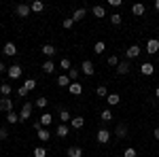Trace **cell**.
<instances>
[{"mask_svg":"<svg viewBox=\"0 0 159 157\" xmlns=\"http://www.w3.org/2000/svg\"><path fill=\"white\" fill-rule=\"evenodd\" d=\"M110 136H112V134H110L108 130H104V127H102V130H98V134H96V140H98L100 145H108Z\"/></svg>","mask_w":159,"mask_h":157,"instance_id":"1","label":"cell"},{"mask_svg":"<svg viewBox=\"0 0 159 157\" xmlns=\"http://www.w3.org/2000/svg\"><path fill=\"white\" fill-rule=\"evenodd\" d=\"M30 115H32V104H30V102H24V106L19 110V121L30 119Z\"/></svg>","mask_w":159,"mask_h":157,"instance_id":"2","label":"cell"},{"mask_svg":"<svg viewBox=\"0 0 159 157\" xmlns=\"http://www.w3.org/2000/svg\"><path fill=\"white\" fill-rule=\"evenodd\" d=\"M7 74H9V79H19V76H21V66H19V64H13V66H9Z\"/></svg>","mask_w":159,"mask_h":157,"instance_id":"3","label":"cell"},{"mask_svg":"<svg viewBox=\"0 0 159 157\" xmlns=\"http://www.w3.org/2000/svg\"><path fill=\"white\" fill-rule=\"evenodd\" d=\"M81 72H83V74H87V76H91V74L96 72V66H93V64H91L89 60H85L83 64H81Z\"/></svg>","mask_w":159,"mask_h":157,"instance_id":"4","label":"cell"},{"mask_svg":"<svg viewBox=\"0 0 159 157\" xmlns=\"http://www.w3.org/2000/svg\"><path fill=\"white\" fill-rule=\"evenodd\" d=\"M147 53H151V55L159 53V40L157 38H151V40L147 43Z\"/></svg>","mask_w":159,"mask_h":157,"instance_id":"5","label":"cell"},{"mask_svg":"<svg viewBox=\"0 0 159 157\" xmlns=\"http://www.w3.org/2000/svg\"><path fill=\"white\" fill-rule=\"evenodd\" d=\"M15 13H17L19 17H28V15L32 13V9H30V4H17V7H15Z\"/></svg>","mask_w":159,"mask_h":157,"instance_id":"6","label":"cell"},{"mask_svg":"<svg viewBox=\"0 0 159 157\" xmlns=\"http://www.w3.org/2000/svg\"><path fill=\"white\" fill-rule=\"evenodd\" d=\"M2 53H4V55H9V58L17 55V47H15V43H7V45L2 47Z\"/></svg>","mask_w":159,"mask_h":157,"instance_id":"7","label":"cell"},{"mask_svg":"<svg viewBox=\"0 0 159 157\" xmlns=\"http://www.w3.org/2000/svg\"><path fill=\"white\" fill-rule=\"evenodd\" d=\"M140 51H142V49L138 47V45H132V47L125 51V55H127V60H134V58H138V55H140Z\"/></svg>","mask_w":159,"mask_h":157,"instance_id":"8","label":"cell"},{"mask_svg":"<svg viewBox=\"0 0 159 157\" xmlns=\"http://www.w3.org/2000/svg\"><path fill=\"white\" fill-rule=\"evenodd\" d=\"M68 91H70V96H81V94H83V85L74 81V83H70V87H68Z\"/></svg>","mask_w":159,"mask_h":157,"instance_id":"9","label":"cell"},{"mask_svg":"<svg viewBox=\"0 0 159 157\" xmlns=\"http://www.w3.org/2000/svg\"><path fill=\"white\" fill-rule=\"evenodd\" d=\"M140 72L144 74V76H151V74L155 72V66H153V64H151V62H144V64H142V66H140Z\"/></svg>","mask_w":159,"mask_h":157,"instance_id":"10","label":"cell"},{"mask_svg":"<svg viewBox=\"0 0 159 157\" xmlns=\"http://www.w3.org/2000/svg\"><path fill=\"white\" fill-rule=\"evenodd\" d=\"M129 68H132V64H129L127 60L119 62V66H117V74H127V72H129Z\"/></svg>","mask_w":159,"mask_h":157,"instance_id":"11","label":"cell"},{"mask_svg":"<svg viewBox=\"0 0 159 157\" xmlns=\"http://www.w3.org/2000/svg\"><path fill=\"white\" fill-rule=\"evenodd\" d=\"M0 110H2V113H11L13 110V102L9 98H2V100H0Z\"/></svg>","mask_w":159,"mask_h":157,"instance_id":"12","label":"cell"},{"mask_svg":"<svg viewBox=\"0 0 159 157\" xmlns=\"http://www.w3.org/2000/svg\"><path fill=\"white\" fill-rule=\"evenodd\" d=\"M40 53H43V55H47V58H53V55H55V47H53V45H43V47H40Z\"/></svg>","mask_w":159,"mask_h":157,"instance_id":"13","label":"cell"},{"mask_svg":"<svg viewBox=\"0 0 159 157\" xmlns=\"http://www.w3.org/2000/svg\"><path fill=\"white\" fill-rule=\"evenodd\" d=\"M144 11H147V7H144L142 2H136L134 7H132V13H134L136 17H140V15H144Z\"/></svg>","mask_w":159,"mask_h":157,"instance_id":"14","label":"cell"},{"mask_svg":"<svg viewBox=\"0 0 159 157\" xmlns=\"http://www.w3.org/2000/svg\"><path fill=\"white\" fill-rule=\"evenodd\" d=\"M70 125H72V130H83L85 119H83V117H74V119H70Z\"/></svg>","mask_w":159,"mask_h":157,"instance_id":"15","label":"cell"},{"mask_svg":"<svg viewBox=\"0 0 159 157\" xmlns=\"http://www.w3.org/2000/svg\"><path fill=\"white\" fill-rule=\"evenodd\" d=\"M40 68H43V72H45V74H51L53 70H55V62H53V60H47L43 66H40Z\"/></svg>","mask_w":159,"mask_h":157,"instance_id":"16","label":"cell"},{"mask_svg":"<svg viewBox=\"0 0 159 157\" xmlns=\"http://www.w3.org/2000/svg\"><path fill=\"white\" fill-rule=\"evenodd\" d=\"M51 123H53V115L43 113V115H40V125H43V127H47V125H51Z\"/></svg>","mask_w":159,"mask_h":157,"instance_id":"17","label":"cell"},{"mask_svg":"<svg viewBox=\"0 0 159 157\" xmlns=\"http://www.w3.org/2000/svg\"><path fill=\"white\" fill-rule=\"evenodd\" d=\"M115 136L125 138V136H127V125H125V123H119V125H117V130H115Z\"/></svg>","mask_w":159,"mask_h":157,"instance_id":"18","label":"cell"},{"mask_svg":"<svg viewBox=\"0 0 159 157\" xmlns=\"http://www.w3.org/2000/svg\"><path fill=\"white\" fill-rule=\"evenodd\" d=\"M49 138H51V134H49L47 127H40V130H38V140H40V142H47Z\"/></svg>","mask_w":159,"mask_h":157,"instance_id":"19","label":"cell"},{"mask_svg":"<svg viewBox=\"0 0 159 157\" xmlns=\"http://www.w3.org/2000/svg\"><path fill=\"white\" fill-rule=\"evenodd\" d=\"M68 157H83V149L81 146H70L68 149Z\"/></svg>","mask_w":159,"mask_h":157,"instance_id":"20","label":"cell"},{"mask_svg":"<svg viewBox=\"0 0 159 157\" xmlns=\"http://www.w3.org/2000/svg\"><path fill=\"white\" fill-rule=\"evenodd\" d=\"M0 94H2V98H9L13 94V87H11V85H7V83H2V85H0Z\"/></svg>","mask_w":159,"mask_h":157,"instance_id":"21","label":"cell"},{"mask_svg":"<svg viewBox=\"0 0 159 157\" xmlns=\"http://www.w3.org/2000/svg\"><path fill=\"white\" fill-rule=\"evenodd\" d=\"M57 87H70V79L66 74H60L57 76Z\"/></svg>","mask_w":159,"mask_h":157,"instance_id":"22","label":"cell"},{"mask_svg":"<svg viewBox=\"0 0 159 157\" xmlns=\"http://www.w3.org/2000/svg\"><path fill=\"white\" fill-rule=\"evenodd\" d=\"M121 102V96L119 94H108V106H117Z\"/></svg>","mask_w":159,"mask_h":157,"instance_id":"23","label":"cell"},{"mask_svg":"<svg viewBox=\"0 0 159 157\" xmlns=\"http://www.w3.org/2000/svg\"><path fill=\"white\" fill-rule=\"evenodd\" d=\"M30 9H32L34 13H43V11H45V4H43L40 0H36V2H32V4H30Z\"/></svg>","mask_w":159,"mask_h":157,"instance_id":"24","label":"cell"},{"mask_svg":"<svg viewBox=\"0 0 159 157\" xmlns=\"http://www.w3.org/2000/svg\"><path fill=\"white\" fill-rule=\"evenodd\" d=\"M85 15H87L85 9H76L74 15H72V19H74V21H81V19H85Z\"/></svg>","mask_w":159,"mask_h":157,"instance_id":"25","label":"cell"},{"mask_svg":"<svg viewBox=\"0 0 159 157\" xmlns=\"http://www.w3.org/2000/svg\"><path fill=\"white\" fill-rule=\"evenodd\" d=\"M91 13H93V17H98V19L106 15V11H104V7H100V4H98V7H93V9H91Z\"/></svg>","mask_w":159,"mask_h":157,"instance_id":"26","label":"cell"},{"mask_svg":"<svg viewBox=\"0 0 159 157\" xmlns=\"http://www.w3.org/2000/svg\"><path fill=\"white\" fill-rule=\"evenodd\" d=\"M96 96H100V98H108V89H106V85H98V89H96Z\"/></svg>","mask_w":159,"mask_h":157,"instance_id":"27","label":"cell"},{"mask_svg":"<svg viewBox=\"0 0 159 157\" xmlns=\"http://www.w3.org/2000/svg\"><path fill=\"white\" fill-rule=\"evenodd\" d=\"M110 119H112V113H110L108 109H106V110H102V113H100V121H104V123H108Z\"/></svg>","mask_w":159,"mask_h":157,"instance_id":"28","label":"cell"},{"mask_svg":"<svg viewBox=\"0 0 159 157\" xmlns=\"http://www.w3.org/2000/svg\"><path fill=\"white\" fill-rule=\"evenodd\" d=\"M104 51H106V45H104V43H102V40H98V43H96V45H93V53H104Z\"/></svg>","mask_w":159,"mask_h":157,"instance_id":"29","label":"cell"},{"mask_svg":"<svg viewBox=\"0 0 159 157\" xmlns=\"http://www.w3.org/2000/svg\"><path fill=\"white\" fill-rule=\"evenodd\" d=\"M47 104H49V102H47V98H43V96L34 100V106H36V109H45Z\"/></svg>","mask_w":159,"mask_h":157,"instance_id":"30","label":"cell"},{"mask_svg":"<svg viewBox=\"0 0 159 157\" xmlns=\"http://www.w3.org/2000/svg\"><path fill=\"white\" fill-rule=\"evenodd\" d=\"M24 87L28 89V91H32V89H36V81H34V79H25V81H24Z\"/></svg>","mask_w":159,"mask_h":157,"instance_id":"31","label":"cell"},{"mask_svg":"<svg viewBox=\"0 0 159 157\" xmlns=\"http://www.w3.org/2000/svg\"><path fill=\"white\" fill-rule=\"evenodd\" d=\"M17 121H19V115H17V113H7V123H17Z\"/></svg>","mask_w":159,"mask_h":157,"instance_id":"32","label":"cell"},{"mask_svg":"<svg viewBox=\"0 0 159 157\" xmlns=\"http://www.w3.org/2000/svg\"><path fill=\"white\" fill-rule=\"evenodd\" d=\"M57 136H60V138H66V136H68V127H66L64 123L57 125Z\"/></svg>","mask_w":159,"mask_h":157,"instance_id":"33","label":"cell"},{"mask_svg":"<svg viewBox=\"0 0 159 157\" xmlns=\"http://www.w3.org/2000/svg\"><path fill=\"white\" fill-rule=\"evenodd\" d=\"M121 21H123V17L119 15V13H112V15H110V24L112 25H119Z\"/></svg>","mask_w":159,"mask_h":157,"instance_id":"34","label":"cell"},{"mask_svg":"<svg viewBox=\"0 0 159 157\" xmlns=\"http://www.w3.org/2000/svg\"><path fill=\"white\" fill-rule=\"evenodd\" d=\"M79 74H81V70H76V68H70V70H68V79H70V81H76V79H79Z\"/></svg>","mask_w":159,"mask_h":157,"instance_id":"35","label":"cell"},{"mask_svg":"<svg viewBox=\"0 0 159 157\" xmlns=\"http://www.w3.org/2000/svg\"><path fill=\"white\" fill-rule=\"evenodd\" d=\"M70 119H72V117H70V113H68L66 109L60 110V121H61V123H66V121H70Z\"/></svg>","mask_w":159,"mask_h":157,"instance_id":"36","label":"cell"},{"mask_svg":"<svg viewBox=\"0 0 159 157\" xmlns=\"http://www.w3.org/2000/svg\"><path fill=\"white\" fill-rule=\"evenodd\" d=\"M34 157H47V149L45 146H36L34 149Z\"/></svg>","mask_w":159,"mask_h":157,"instance_id":"37","label":"cell"},{"mask_svg":"<svg viewBox=\"0 0 159 157\" xmlns=\"http://www.w3.org/2000/svg\"><path fill=\"white\" fill-rule=\"evenodd\" d=\"M60 68H61V70H70V68H72V66H70V60H68V58H64V60L60 62Z\"/></svg>","mask_w":159,"mask_h":157,"instance_id":"38","label":"cell"},{"mask_svg":"<svg viewBox=\"0 0 159 157\" xmlns=\"http://www.w3.org/2000/svg\"><path fill=\"white\" fill-rule=\"evenodd\" d=\"M123 157H136V149L134 146H127V149L123 151Z\"/></svg>","mask_w":159,"mask_h":157,"instance_id":"39","label":"cell"},{"mask_svg":"<svg viewBox=\"0 0 159 157\" xmlns=\"http://www.w3.org/2000/svg\"><path fill=\"white\" fill-rule=\"evenodd\" d=\"M61 25H64V28L68 30V28H72V25H74V19H72V17H66V19L61 21Z\"/></svg>","mask_w":159,"mask_h":157,"instance_id":"40","label":"cell"},{"mask_svg":"<svg viewBox=\"0 0 159 157\" xmlns=\"http://www.w3.org/2000/svg\"><path fill=\"white\" fill-rule=\"evenodd\" d=\"M108 66H119V58L117 55H108Z\"/></svg>","mask_w":159,"mask_h":157,"instance_id":"41","label":"cell"},{"mask_svg":"<svg viewBox=\"0 0 159 157\" xmlns=\"http://www.w3.org/2000/svg\"><path fill=\"white\" fill-rule=\"evenodd\" d=\"M17 94H19V96H21V98H25V96H28V94H30V91H28V89H25L24 85H21V87L17 89Z\"/></svg>","mask_w":159,"mask_h":157,"instance_id":"42","label":"cell"},{"mask_svg":"<svg viewBox=\"0 0 159 157\" xmlns=\"http://www.w3.org/2000/svg\"><path fill=\"white\" fill-rule=\"evenodd\" d=\"M7 138H9V132L4 127H0V140H7Z\"/></svg>","mask_w":159,"mask_h":157,"instance_id":"43","label":"cell"},{"mask_svg":"<svg viewBox=\"0 0 159 157\" xmlns=\"http://www.w3.org/2000/svg\"><path fill=\"white\" fill-rule=\"evenodd\" d=\"M110 7H121V0H108Z\"/></svg>","mask_w":159,"mask_h":157,"instance_id":"44","label":"cell"},{"mask_svg":"<svg viewBox=\"0 0 159 157\" xmlns=\"http://www.w3.org/2000/svg\"><path fill=\"white\" fill-rule=\"evenodd\" d=\"M7 70H9V68H7V66H4V64L0 62V74H2V72H7Z\"/></svg>","mask_w":159,"mask_h":157,"instance_id":"45","label":"cell"},{"mask_svg":"<svg viewBox=\"0 0 159 157\" xmlns=\"http://www.w3.org/2000/svg\"><path fill=\"white\" fill-rule=\"evenodd\" d=\"M153 136H155V138L159 140V127H155V130H153Z\"/></svg>","mask_w":159,"mask_h":157,"instance_id":"46","label":"cell"},{"mask_svg":"<svg viewBox=\"0 0 159 157\" xmlns=\"http://www.w3.org/2000/svg\"><path fill=\"white\" fill-rule=\"evenodd\" d=\"M155 11H159V0H155Z\"/></svg>","mask_w":159,"mask_h":157,"instance_id":"47","label":"cell"},{"mask_svg":"<svg viewBox=\"0 0 159 157\" xmlns=\"http://www.w3.org/2000/svg\"><path fill=\"white\" fill-rule=\"evenodd\" d=\"M155 96H157V100H159V85H157V89H155Z\"/></svg>","mask_w":159,"mask_h":157,"instance_id":"48","label":"cell"},{"mask_svg":"<svg viewBox=\"0 0 159 157\" xmlns=\"http://www.w3.org/2000/svg\"><path fill=\"white\" fill-rule=\"evenodd\" d=\"M157 109H159V102H157Z\"/></svg>","mask_w":159,"mask_h":157,"instance_id":"49","label":"cell"}]
</instances>
